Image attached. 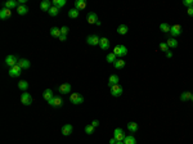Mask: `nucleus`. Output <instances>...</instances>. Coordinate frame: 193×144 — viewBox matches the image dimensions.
Here are the masks:
<instances>
[{
    "label": "nucleus",
    "mask_w": 193,
    "mask_h": 144,
    "mask_svg": "<svg viewBox=\"0 0 193 144\" xmlns=\"http://www.w3.org/2000/svg\"><path fill=\"white\" fill-rule=\"evenodd\" d=\"M112 53H113L116 57L122 58V57H125L127 54V48L125 46V45H116V46L113 48V52Z\"/></svg>",
    "instance_id": "1"
},
{
    "label": "nucleus",
    "mask_w": 193,
    "mask_h": 144,
    "mask_svg": "<svg viewBox=\"0 0 193 144\" xmlns=\"http://www.w3.org/2000/svg\"><path fill=\"white\" fill-rule=\"evenodd\" d=\"M70 100H71V103L77 106V104L84 103V97H82L81 94H79V93H72V94L70 95Z\"/></svg>",
    "instance_id": "2"
},
{
    "label": "nucleus",
    "mask_w": 193,
    "mask_h": 144,
    "mask_svg": "<svg viewBox=\"0 0 193 144\" xmlns=\"http://www.w3.org/2000/svg\"><path fill=\"white\" fill-rule=\"evenodd\" d=\"M18 61L19 59L17 58L16 55L9 54V55H7V58H5V64H7L8 67H14V66L18 64Z\"/></svg>",
    "instance_id": "3"
},
{
    "label": "nucleus",
    "mask_w": 193,
    "mask_h": 144,
    "mask_svg": "<svg viewBox=\"0 0 193 144\" xmlns=\"http://www.w3.org/2000/svg\"><path fill=\"white\" fill-rule=\"evenodd\" d=\"M21 103L23 106H30L32 103V97L30 95V93H27V91L22 93V95H21Z\"/></svg>",
    "instance_id": "4"
},
{
    "label": "nucleus",
    "mask_w": 193,
    "mask_h": 144,
    "mask_svg": "<svg viewBox=\"0 0 193 144\" xmlns=\"http://www.w3.org/2000/svg\"><path fill=\"white\" fill-rule=\"evenodd\" d=\"M125 133H124V130L121 127H117V129H115V131H113V138L117 142H124V139H125Z\"/></svg>",
    "instance_id": "5"
},
{
    "label": "nucleus",
    "mask_w": 193,
    "mask_h": 144,
    "mask_svg": "<svg viewBox=\"0 0 193 144\" xmlns=\"http://www.w3.org/2000/svg\"><path fill=\"white\" fill-rule=\"evenodd\" d=\"M109 89H111V95H112V97H121V94H122V91H124L122 86H121L120 84H117V85L112 86V88H109Z\"/></svg>",
    "instance_id": "6"
},
{
    "label": "nucleus",
    "mask_w": 193,
    "mask_h": 144,
    "mask_svg": "<svg viewBox=\"0 0 193 144\" xmlns=\"http://www.w3.org/2000/svg\"><path fill=\"white\" fill-rule=\"evenodd\" d=\"M99 41H100V39H99V36H98V35H89L86 37V43L89 45H91V46L99 45Z\"/></svg>",
    "instance_id": "7"
},
{
    "label": "nucleus",
    "mask_w": 193,
    "mask_h": 144,
    "mask_svg": "<svg viewBox=\"0 0 193 144\" xmlns=\"http://www.w3.org/2000/svg\"><path fill=\"white\" fill-rule=\"evenodd\" d=\"M8 73H9L10 77H18V76H21V73H22V68L17 64V66H14V67H10Z\"/></svg>",
    "instance_id": "8"
},
{
    "label": "nucleus",
    "mask_w": 193,
    "mask_h": 144,
    "mask_svg": "<svg viewBox=\"0 0 193 144\" xmlns=\"http://www.w3.org/2000/svg\"><path fill=\"white\" fill-rule=\"evenodd\" d=\"M170 34H171V37H176V36H180L182 35V27L180 25H173L170 27Z\"/></svg>",
    "instance_id": "9"
},
{
    "label": "nucleus",
    "mask_w": 193,
    "mask_h": 144,
    "mask_svg": "<svg viewBox=\"0 0 193 144\" xmlns=\"http://www.w3.org/2000/svg\"><path fill=\"white\" fill-rule=\"evenodd\" d=\"M48 103H49V106H52V107H61L62 104H63V100L59 97H53Z\"/></svg>",
    "instance_id": "10"
},
{
    "label": "nucleus",
    "mask_w": 193,
    "mask_h": 144,
    "mask_svg": "<svg viewBox=\"0 0 193 144\" xmlns=\"http://www.w3.org/2000/svg\"><path fill=\"white\" fill-rule=\"evenodd\" d=\"M118 82H120V77H118L117 75H111V76H109V79H108V86L109 88L117 85Z\"/></svg>",
    "instance_id": "11"
},
{
    "label": "nucleus",
    "mask_w": 193,
    "mask_h": 144,
    "mask_svg": "<svg viewBox=\"0 0 193 144\" xmlns=\"http://www.w3.org/2000/svg\"><path fill=\"white\" fill-rule=\"evenodd\" d=\"M10 16H12V10H10V9L3 7L1 10H0V18H1V19H7V18H9Z\"/></svg>",
    "instance_id": "12"
},
{
    "label": "nucleus",
    "mask_w": 193,
    "mask_h": 144,
    "mask_svg": "<svg viewBox=\"0 0 193 144\" xmlns=\"http://www.w3.org/2000/svg\"><path fill=\"white\" fill-rule=\"evenodd\" d=\"M18 66L22 68V70H28V68L31 67V62H30L28 59L22 58V59H19V61H18Z\"/></svg>",
    "instance_id": "13"
},
{
    "label": "nucleus",
    "mask_w": 193,
    "mask_h": 144,
    "mask_svg": "<svg viewBox=\"0 0 193 144\" xmlns=\"http://www.w3.org/2000/svg\"><path fill=\"white\" fill-rule=\"evenodd\" d=\"M99 46L102 50H108L109 49V40L107 37H100Z\"/></svg>",
    "instance_id": "14"
},
{
    "label": "nucleus",
    "mask_w": 193,
    "mask_h": 144,
    "mask_svg": "<svg viewBox=\"0 0 193 144\" xmlns=\"http://www.w3.org/2000/svg\"><path fill=\"white\" fill-rule=\"evenodd\" d=\"M4 7L8 8V9H14V8H18L19 7V3L16 1V0H8V1L4 3Z\"/></svg>",
    "instance_id": "15"
},
{
    "label": "nucleus",
    "mask_w": 193,
    "mask_h": 144,
    "mask_svg": "<svg viewBox=\"0 0 193 144\" xmlns=\"http://www.w3.org/2000/svg\"><path fill=\"white\" fill-rule=\"evenodd\" d=\"M58 89L62 94H68V93H71V85L68 82H64V84H62V85H59Z\"/></svg>",
    "instance_id": "16"
},
{
    "label": "nucleus",
    "mask_w": 193,
    "mask_h": 144,
    "mask_svg": "<svg viewBox=\"0 0 193 144\" xmlns=\"http://www.w3.org/2000/svg\"><path fill=\"white\" fill-rule=\"evenodd\" d=\"M52 7H53V5H52V3H50L49 0H44V1L40 3V8H41V10H44V12H49V9Z\"/></svg>",
    "instance_id": "17"
},
{
    "label": "nucleus",
    "mask_w": 193,
    "mask_h": 144,
    "mask_svg": "<svg viewBox=\"0 0 193 144\" xmlns=\"http://www.w3.org/2000/svg\"><path fill=\"white\" fill-rule=\"evenodd\" d=\"M72 130H73L72 125L67 124V125H64L63 127H62V134H63L64 136H68V135H70L71 133H72Z\"/></svg>",
    "instance_id": "18"
},
{
    "label": "nucleus",
    "mask_w": 193,
    "mask_h": 144,
    "mask_svg": "<svg viewBox=\"0 0 193 144\" xmlns=\"http://www.w3.org/2000/svg\"><path fill=\"white\" fill-rule=\"evenodd\" d=\"M97 21H98L97 13H94V12H90V13H88V22L90 23V25H93V23H97Z\"/></svg>",
    "instance_id": "19"
},
{
    "label": "nucleus",
    "mask_w": 193,
    "mask_h": 144,
    "mask_svg": "<svg viewBox=\"0 0 193 144\" xmlns=\"http://www.w3.org/2000/svg\"><path fill=\"white\" fill-rule=\"evenodd\" d=\"M127 130H129L130 133H136V131H138V124L134 121H130L129 124H127Z\"/></svg>",
    "instance_id": "20"
},
{
    "label": "nucleus",
    "mask_w": 193,
    "mask_h": 144,
    "mask_svg": "<svg viewBox=\"0 0 193 144\" xmlns=\"http://www.w3.org/2000/svg\"><path fill=\"white\" fill-rule=\"evenodd\" d=\"M43 97H44V99H45L46 102H49L50 99L54 97V95H53V91L50 89H45V90H44V93H43Z\"/></svg>",
    "instance_id": "21"
},
{
    "label": "nucleus",
    "mask_w": 193,
    "mask_h": 144,
    "mask_svg": "<svg viewBox=\"0 0 193 144\" xmlns=\"http://www.w3.org/2000/svg\"><path fill=\"white\" fill-rule=\"evenodd\" d=\"M50 35H52L53 37H58L59 39V36L62 35L61 28H58V27H52V28H50Z\"/></svg>",
    "instance_id": "22"
},
{
    "label": "nucleus",
    "mask_w": 193,
    "mask_h": 144,
    "mask_svg": "<svg viewBox=\"0 0 193 144\" xmlns=\"http://www.w3.org/2000/svg\"><path fill=\"white\" fill-rule=\"evenodd\" d=\"M127 31H129V27L126 25H120L117 27V34H120V35H126Z\"/></svg>",
    "instance_id": "23"
},
{
    "label": "nucleus",
    "mask_w": 193,
    "mask_h": 144,
    "mask_svg": "<svg viewBox=\"0 0 193 144\" xmlns=\"http://www.w3.org/2000/svg\"><path fill=\"white\" fill-rule=\"evenodd\" d=\"M113 67L116 68V70H121V68H124L125 67V61L124 59H117L115 63H113Z\"/></svg>",
    "instance_id": "24"
},
{
    "label": "nucleus",
    "mask_w": 193,
    "mask_h": 144,
    "mask_svg": "<svg viewBox=\"0 0 193 144\" xmlns=\"http://www.w3.org/2000/svg\"><path fill=\"white\" fill-rule=\"evenodd\" d=\"M18 89L22 90V91H27L28 90V82L26 80H22L18 82Z\"/></svg>",
    "instance_id": "25"
},
{
    "label": "nucleus",
    "mask_w": 193,
    "mask_h": 144,
    "mask_svg": "<svg viewBox=\"0 0 193 144\" xmlns=\"http://www.w3.org/2000/svg\"><path fill=\"white\" fill-rule=\"evenodd\" d=\"M86 7V1L85 0H76L75 1V8L77 10H80V9H84Z\"/></svg>",
    "instance_id": "26"
},
{
    "label": "nucleus",
    "mask_w": 193,
    "mask_h": 144,
    "mask_svg": "<svg viewBox=\"0 0 193 144\" xmlns=\"http://www.w3.org/2000/svg\"><path fill=\"white\" fill-rule=\"evenodd\" d=\"M17 13H18L19 16H25V14L28 13V8L26 7V5H19V7L17 8Z\"/></svg>",
    "instance_id": "27"
},
{
    "label": "nucleus",
    "mask_w": 193,
    "mask_h": 144,
    "mask_svg": "<svg viewBox=\"0 0 193 144\" xmlns=\"http://www.w3.org/2000/svg\"><path fill=\"white\" fill-rule=\"evenodd\" d=\"M191 97H192V93L191 91H184V93L180 94V100L188 102V100H191Z\"/></svg>",
    "instance_id": "28"
},
{
    "label": "nucleus",
    "mask_w": 193,
    "mask_h": 144,
    "mask_svg": "<svg viewBox=\"0 0 193 144\" xmlns=\"http://www.w3.org/2000/svg\"><path fill=\"white\" fill-rule=\"evenodd\" d=\"M124 144H136V140L133 135H126L124 139Z\"/></svg>",
    "instance_id": "29"
},
{
    "label": "nucleus",
    "mask_w": 193,
    "mask_h": 144,
    "mask_svg": "<svg viewBox=\"0 0 193 144\" xmlns=\"http://www.w3.org/2000/svg\"><path fill=\"white\" fill-rule=\"evenodd\" d=\"M166 44H167L169 48H173V49H174V48L178 46V40H176V39H174V37H170L167 41H166Z\"/></svg>",
    "instance_id": "30"
},
{
    "label": "nucleus",
    "mask_w": 193,
    "mask_h": 144,
    "mask_svg": "<svg viewBox=\"0 0 193 144\" xmlns=\"http://www.w3.org/2000/svg\"><path fill=\"white\" fill-rule=\"evenodd\" d=\"M79 14H80V12L77 10L76 8H72V9L68 10V17H70V18H77V17H79Z\"/></svg>",
    "instance_id": "31"
},
{
    "label": "nucleus",
    "mask_w": 193,
    "mask_h": 144,
    "mask_svg": "<svg viewBox=\"0 0 193 144\" xmlns=\"http://www.w3.org/2000/svg\"><path fill=\"white\" fill-rule=\"evenodd\" d=\"M106 61L108 62V63H115L116 61H117V57H116L113 53H109V54H107Z\"/></svg>",
    "instance_id": "32"
},
{
    "label": "nucleus",
    "mask_w": 193,
    "mask_h": 144,
    "mask_svg": "<svg viewBox=\"0 0 193 144\" xmlns=\"http://www.w3.org/2000/svg\"><path fill=\"white\" fill-rule=\"evenodd\" d=\"M53 5L57 7L58 9H61L66 5V0H54V1H53Z\"/></svg>",
    "instance_id": "33"
},
{
    "label": "nucleus",
    "mask_w": 193,
    "mask_h": 144,
    "mask_svg": "<svg viewBox=\"0 0 193 144\" xmlns=\"http://www.w3.org/2000/svg\"><path fill=\"white\" fill-rule=\"evenodd\" d=\"M170 25H169V23H161V25H160V30H161L162 32H164V34H166V32H170Z\"/></svg>",
    "instance_id": "34"
},
{
    "label": "nucleus",
    "mask_w": 193,
    "mask_h": 144,
    "mask_svg": "<svg viewBox=\"0 0 193 144\" xmlns=\"http://www.w3.org/2000/svg\"><path fill=\"white\" fill-rule=\"evenodd\" d=\"M49 16H52V17H55V16H58V13H59V9L57 8V7H54V5H53L52 8L49 9Z\"/></svg>",
    "instance_id": "35"
},
{
    "label": "nucleus",
    "mask_w": 193,
    "mask_h": 144,
    "mask_svg": "<svg viewBox=\"0 0 193 144\" xmlns=\"http://www.w3.org/2000/svg\"><path fill=\"white\" fill-rule=\"evenodd\" d=\"M94 129H95V127H94L91 124L90 125H86V126H85V133H86L88 135H91V134L94 133Z\"/></svg>",
    "instance_id": "36"
},
{
    "label": "nucleus",
    "mask_w": 193,
    "mask_h": 144,
    "mask_svg": "<svg viewBox=\"0 0 193 144\" xmlns=\"http://www.w3.org/2000/svg\"><path fill=\"white\" fill-rule=\"evenodd\" d=\"M183 5H184V7H187V8L193 7V0H184V1H183Z\"/></svg>",
    "instance_id": "37"
},
{
    "label": "nucleus",
    "mask_w": 193,
    "mask_h": 144,
    "mask_svg": "<svg viewBox=\"0 0 193 144\" xmlns=\"http://www.w3.org/2000/svg\"><path fill=\"white\" fill-rule=\"evenodd\" d=\"M160 49L162 50V52H169V46L166 43H161L160 44Z\"/></svg>",
    "instance_id": "38"
},
{
    "label": "nucleus",
    "mask_w": 193,
    "mask_h": 144,
    "mask_svg": "<svg viewBox=\"0 0 193 144\" xmlns=\"http://www.w3.org/2000/svg\"><path fill=\"white\" fill-rule=\"evenodd\" d=\"M68 31H70V30H68V27H67V26H63V27L61 28L62 35H67V34H68Z\"/></svg>",
    "instance_id": "39"
},
{
    "label": "nucleus",
    "mask_w": 193,
    "mask_h": 144,
    "mask_svg": "<svg viewBox=\"0 0 193 144\" xmlns=\"http://www.w3.org/2000/svg\"><path fill=\"white\" fill-rule=\"evenodd\" d=\"M187 13H188V16L193 17V7H191V8H188V9H187Z\"/></svg>",
    "instance_id": "40"
},
{
    "label": "nucleus",
    "mask_w": 193,
    "mask_h": 144,
    "mask_svg": "<svg viewBox=\"0 0 193 144\" xmlns=\"http://www.w3.org/2000/svg\"><path fill=\"white\" fill-rule=\"evenodd\" d=\"M91 125H93L94 127H98V126H99V121H98V120H94V121L91 122Z\"/></svg>",
    "instance_id": "41"
},
{
    "label": "nucleus",
    "mask_w": 193,
    "mask_h": 144,
    "mask_svg": "<svg viewBox=\"0 0 193 144\" xmlns=\"http://www.w3.org/2000/svg\"><path fill=\"white\" fill-rule=\"evenodd\" d=\"M59 40H61V41H66L67 40V35H61V36H59Z\"/></svg>",
    "instance_id": "42"
},
{
    "label": "nucleus",
    "mask_w": 193,
    "mask_h": 144,
    "mask_svg": "<svg viewBox=\"0 0 193 144\" xmlns=\"http://www.w3.org/2000/svg\"><path fill=\"white\" fill-rule=\"evenodd\" d=\"M166 57H167V58H173V53H171L170 50H169V52H166Z\"/></svg>",
    "instance_id": "43"
},
{
    "label": "nucleus",
    "mask_w": 193,
    "mask_h": 144,
    "mask_svg": "<svg viewBox=\"0 0 193 144\" xmlns=\"http://www.w3.org/2000/svg\"><path fill=\"white\" fill-rule=\"evenodd\" d=\"M117 143V140L115 139V138H111V139H109V144H116Z\"/></svg>",
    "instance_id": "44"
},
{
    "label": "nucleus",
    "mask_w": 193,
    "mask_h": 144,
    "mask_svg": "<svg viewBox=\"0 0 193 144\" xmlns=\"http://www.w3.org/2000/svg\"><path fill=\"white\" fill-rule=\"evenodd\" d=\"M95 25H97V26H100V25H102V22H100V21H99V19H98V21H97V23H95Z\"/></svg>",
    "instance_id": "45"
},
{
    "label": "nucleus",
    "mask_w": 193,
    "mask_h": 144,
    "mask_svg": "<svg viewBox=\"0 0 193 144\" xmlns=\"http://www.w3.org/2000/svg\"><path fill=\"white\" fill-rule=\"evenodd\" d=\"M116 144H124V142H117Z\"/></svg>",
    "instance_id": "46"
},
{
    "label": "nucleus",
    "mask_w": 193,
    "mask_h": 144,
    "mask_svg": "<svg viewBox=\"0 0 193 144\" xmlns=\"http://www.w3.org/2000/svg\"><path fill=\"white\" fill-rule=\"evenodd\" d=\"M191 100L193 102V94H192V97H191Z\"/></svg>",
    "instance_id": "47"
}]
</instances>
